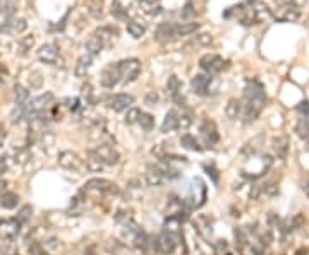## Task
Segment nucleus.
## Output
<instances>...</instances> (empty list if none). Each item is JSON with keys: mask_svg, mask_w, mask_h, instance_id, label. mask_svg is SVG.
I'll use <instances>...</instances> for the list:
<instances>
[{"mask_svg": "<svg viewBox=\"0 0 309 255\" xmlns=\"http://www.w3.org/2000/svg\"><path fill=\"white\" fill-rule=\"evenodd\" d=\"M295 132H297V136L301 137V139H309V117L299 115Z\"/></svg>", "mask_w": 309, "mask_h": 255, "instance_id": "obj_32", "label": "nucleus"}, {"mask_svg": "<svg viewBox=\"0 0 309 255\" xmlns=\"http://www.w3.org/2000/svg\"><path fill=\"white\" fill-rule=\"evenodd\" d=\"M253 2H256V0H251V4H253Z\"/></svg>", "mask_w": 309, "mask_h": 255, "instance_id": "obj_59", "label": "nucleus"}, {"mask_svg": "<svg viewBox=\"0 0 309 255\" xmlns=\"http://www.w3.org/2000/svg\"><path fill=\"white\" fill-rule=\"evenodd\" d=\"M137 123H139L141 129H143L144 132H151V130L154 129V118H153V115H150V113H141L139 122Z\"/></svg>", "mask_w": 309, "mask_h": 255, "instance_id": "obj_37", "label": "nucleus"}, {"mask_svg": "<svg viewBox=\"0 0 309 255\" xmlns=\"http://www.w3.org/2000/svg\"><path fill=\"white\" fill-rule=\"evenodd\" d=\"M4 139H5V129L0 125V147H2V142H4Z\"/></svg>", "mask_w": 309, "mask_h": 255, "instance_id": "obj_56", "label": "nucleus"}, {"mask_svg": "<svg viewBox=\"0 0 309 255\" xmlns=\"http://www.w3.org/2000/svg\"><path fill=\"white\" fill-rule=\"evenodd\" d=\"M215 252H217L218 255H221L223 252L228 254V243L225 240H218L217 243H215Z\"/></svg>", "mask_w": 309, "mask_h": 255, "instance_id": "obj_52", "label": "nucleus"}, {"mask_svg": "<svg viewBox=\"0 0 309 255\" xmlns=\"http://www.w3.org/2000/svg\"><path fill=\"white\" fill-rule=\"evenodd\" d=\"M204 170L208 172V175H211L213 182H215V183H218V173H217V170H215L213 166H208V164H204Z\"/></svg>", "mask_w": 309, "mask_h": 255, "instance_id": "obj_55", "label": "nucleus"}, {"mask_svg": "<svg viewBox=\"0 0 309 255\" xmlns=\"http://www.w3.org/2000/svg\"><path fill=\"white\" fill-rule=\"evenodd\" d=\"M141 110L139 108H132L131 106L129 110H127V113H126V117H124V122L127 123V125H134V123H137L139 122V117H141Z\"/></svg>", "mask_w": 309, "mask_h": 255, "instance_id": "obj_39", "label": "nucleus"}, {"mask_svg": "<svg viewBox=\"0 0 309 255\" xmlns=\"http://www.w3.org/2000/svg\"><path fill=\"white\" fill-rule=\"evenodd\" d=\"M26 28H28V24H26L24 19H18V21H7L0 29L4 33H9V35H19V33H22Z\"/></svg>", "mask_w": 309, "mask_h": 255, "instance_id": "obj_24", "label": "nucleus"}, {"mask_svg": "<svg viewBox=\"0 0 309 255\" xmlns=\"http://www.w3.org/2000/svg\"><path fill=\"white\" fill-rule=\"evenodd\" d=\"M103 46H105V43H103L102 39H100L98 36L95 35V33H93V35L89 36L88 39H86V52H88L89 57L98 55V53L103 50Z\"/></svg>", "mask_w": 309, "mask_h": 255, "instance_id": "obj_22", "label": "nucleus"}, {"mask_svg": "<svg viewBox=\"0 0 309 255\" xmlns=\"http://www.w3.org/2000/svg\"><path fill=\"white\" fill-rule=\"evenodd\" d=\"M141 5V11L148 16H156L162 12V4L160 0H137Z\"/></svg>", "mask_w": 309, "mask_h": 255, "instance_id": "obj_21", "label": "nucleus"}, {"mask_svg": "<svg viewBox=\"0 0 309 255\" xmlns=\"http://www.w3.org/2000/svg\"><path fill=\"white\" fill-rule=\"evenodd\" d=\"M151 154H153V156H156L158 159H163V157L167 156V147H165V144H158V146H154L153 149H151Z\"/></svg>", "mask_w": 309, "mask_h": 255, "instance_id": "obj_47", "label": "nucleus"}, {"mask_svg": "<svg viewBox=\"0 0 309 255\" xmlns=\"http://www.w3.org/2000/svg\"><path fill=\"white\" fill-rule=\"evenodd\" d=\"M95 35L98 36V38L102 39L107 46V45H112V43L115 41L117 36H119V33H117V29H113V28H98L95 31Z\"/></svg>", "mask_w": 309, "mask_h": 255, "instance_id": "obj_25", "label": "nucleus"}, {"mask_svg": "<svg viewBox=\"0 0 309 255\" xmlns=\"http://www.w3.org/2000/svg\"><path fill=\"white\" fill-rule=\"evenodd\" d=\"M165 177L160 173V170L156 166H150L144 172V182L148 183L150 187H162L165 183Z\"/></svg>", "mask_w": 309, "mask_h": 255, "instance_id": "obj_17", "label": "nucleus"}, {"mask_svg": "<svg viewBox=\"0 0 309 255\" xmlns=\"http://www.w3.org/2000/svg\"><path fill=\"white\" fill-rule=\"evenodd\" d=\"M180 146H182L184 149L194 151V153H199V151H203V147L199 146V142L196 140V137L189 136V134H184V136L180 137Z\"/></svg>", "mask_w": 309, "mask_h": 255, "instance_id": "obj_30", "label": "nucleus"}, {"mask_svg": "<svg viewBox=\"0 0 309 255\" xmlns=\"http://www.w3.org/2000/svg\"><path fill=\"white\" fill-rule=\"evenodd\" d=\"M33 45H35V36L29 35V36H22L21 39H19V48H21L22 53H26L28 50L33 48Z\"/></svg>", "mask_w": 309, "mask_h": 255, "instance_id": "obj_41", "label": "nucleus"}, {"mask_svg": "<svg viewBox=\"0 0 309 255\" xmlns=\"http://www.w3.org/2000/svg\"><path fill=\"white\" fill-rule=\"evenodd\" d=\"M213 41V38H211V35L210 33H201V35H198L196 36V43L198 45H210V43Z\"/></svg>", "mask_w": 309, "mask_h": 255, "instance_id": "obj_50", "label": "nucleus"}, {"mask_svg": "<svg viewBox=\"0 0 309 255\" xmlns=\"http://www.w3.org/2000/svg\"><path fill=\"white\" fill-rule=\"evenodd\" d=\"M112 16H115L117 19H127V9H124L120 5L119 0H113L112 4Z\"/></svg>", "mask_w": 309, "mask_h": 255, "instance_id": "obj_40", "label": "nucleus"}, {"mask_svg": "<svg viewBox=\"0 0 309 255\" xmlns=\"http://www.w3.org/2000/svg\"><path fill=\"white\" fill-rule=\"evenodd\" d=\"M107 164L102 161V157L96 154L95 149H88L86 151V157H85V168L91 173H102L105 170Z\"/></svg>", "mask_w": 309, "mask_h": 255, "instance_id": "obj_12", "label": "nucleus"}, {"mask_svg": "<svg viewBox=\"0 0 309 255\" xmlns=\"http://www.w3.org/2000/svg\"><path fill=\"white\" fill-rule=\"evenodd\" d=\"M271 147H273L275 156H277L278 159H282V161L287 159L288 149H290V139H288L287 136L273 137V140H271Z\"/></svg>", "mask_w": 309, "mask_h": 255, "instance_id": "obj_14", "label": "nucleus"}, {"mask_svg": "<svg viewBox=\"0 0 309 255\" xmlns=\"http://www.w3.org/2000/svg\"><path fill=\"white\" fill-rule=\"evenodd\" d=\"M19 233H21V223L16 217L0 219V241L12 243L14 240H18Z\"/></svg>", "mask_w": 309, "mask_h": 255, "instance_id": "obj_4", "label": "nucleus"}, {"mask_svg": "<svg viewBox=\"0 0 309 255\" xmlns=\"http://www.w3.org/2000/svg\"><path fill=\"white\" fill-rule=\"evenodd\" d=\"M158 95L154 91H150V93H146L144 95V105H148V106H154V105H158Z\"/></svg>", "mask_w": 309, "mask_h": 255, "instance_id": "obj_46", "label": "nucleus"}, {"mask_svg": "<svg viewBox=\"0 0 309 255\" xmlns=\"http://www.w3.org/2000/svg\"><path fill=\"white\" fill-rule=\"evenodd\" d=\"M194 14H196V11L193 9V4H191V2H187L186 7H184L182 12H180V18H182V19H191V18H194Z\"/></svg>", "mask_w": 309, "mask_h": 255, "instance_id": "obj_49", "label": "nucleus"}, {"mask_svg": "<svg viewBox=\"0 0 309 255\" xmlns=\"http://www.w3.org/2000/svg\"><path fill=\"white\" fill-rule=\"evenodd\" d=\"M284 16H282V19L284 21H295V19H299V11L295 7H285L284 9Z\"/></svg>", "mask_w": 309, "mask_h": 255, "instance_id": "obj_44", "label": "nucleus"}, {"mask_svg": "<svg viewBox=\"0 0 309 255\" xmlns=\"http://www.w3.org/2000/svg\"><path fill=\"white\" fill-rule=\"evenodd\" d=\"M234 238H236V245L239 250H244V248L247 247V243H249V236H247V233L244 231V228L241 226L234 228Z\"/></svg>", "mask_w": 309, "mask_h": 255, "instance_id": "obj_33", "label": "nucleus"}, {"mask_svg": "<svg viewBox=\"0 0 309 255\" xmlns=\"http://www.w3.org/2000/svg\"><path fill=\"white\" fill-rule=\"evenodd\" d=\"M265 105H266V93L260 80H247L244 88V123H253L261 115Z\"/></svg>", "mask_w": 309, "mask_h": 255, "instance_id": "obj_1", "label": "nucleus"}, {"mask_svg": "<svg viewBox=\"0 0 309 255\" xmlns=\"http://www.w3.org/2000/svg\"><path fill=\"white\" fill-rule=\"evenodd\" d=\"M263 194H265V196H268V197L277 196V194H278V182H277V180L265 183V185H263Z\"/></svg>", "mask_w": 309, "mask_h": 255, "instance_id": "obj_42", "label": "nucleus"}, {"mask_svg": "<svg viewBox=\"0 0 309 255\" xmlns=\"http://www.w3.org/2000/svg\"><path fill=\"white\" fill-rule=\"evenodd\" d=\"M132 103H134V96L127 95V93H119V95H113L109 98V106L117 113L129 110Z\"/></svg>", "mask_w": 309, "mask_h": 255, "instance_id": "obj_10", "label": "nucleus"}, {"mask_svg": "<svg viewBox=\"0 0 309 255\" xmlns=\"http://www.w3.org/2000/svg\"><path fill=\"white\" fill-rule=\"evenodd\" d=\"M31 217H33V207L28 204V206L21 207V211H19V214H18V217H16V219H18L19 223H21V226H22V224L29 223V221H31Z\"/></svg>", "mask_w": 309, "mask_h": 255, "instance_id": "obj_38", "label": "nucleus"}, {"mask_svg": "<svg viewBox=\"0 0 309 255\" xmlns=\"http://www.w3.org/2000/svg\"><path fill=\"white\" fill-rule=\"evenodd\" d=\"M83 96L86 98V101L91 103V98H93V88L89 86V84H85V86H83Z\"/></svg>", "mask_w": 309, "mask_h": 255, "instance_id": "obj_53", "label": "nucleus"}, {"mask_svg": "<svg viewBox=\"0 0 309 255\" xmlns=\"http://www.w3.org/2000/svg\"><path fill=\"white\" fill-rule=\"evenodd\" d=\"M14 98H16V106L24 108L29 101V91L24 88V86H21V84H16L14 86Z\"/></svg>", "mask_w": 309, "mask_h": 255, "instance_id": "obj_26", "label": "nucleus"}, {"mask_svg": "<svg viewBox=\"0 0 309 255\" xmlns=\"http://www.w3.org/2000/svg\"><path fill=\"white\" fill-rule=\"evenodd\" d=\"M290 221H292V228H294V231L301 230V228L306 226V217L302 213H299V214H295L294 217H290Z\"/></svg>", "mask_w": 309, "mask_h": 255, "instance_id": "obj_43", "label": "nucleus"}, {"mask_svg": "<svg viewBox=\"0 0 309 255\" xmlns=\"http://www.w3.org/2000/svg\"><path fill=\"white\" fill-rule=\"evenodd\" d=\"M199 28L198 22H182V24H174V31H176V38H180V36H187L191 33H194Z\"/></svg>", "mask_w": 309, "mask_h": 255, "instance_id": "obj_29", "label": "nucleus"}, {"mask_svg": "<svg viewBox=\"0 0 309 255\" xmlns=\"http://www.w3.org/2000/svg\"><path fill=\"white\" fill-rule=\"evenodd\" d=\"M154 39L160 43H167L176 39V31H174V24H169V22H163V24L158 26L156 33H154Z\"/></svg>", "mask_w": 309, "mask_h": 255, "instance_id": "obj_18", "label": "nucleus"}, {"mask_svg": "<svg viewBox=\"0 0 309 255\" xmlns=\"http://www.w3.org/2000/svg\"><path fill=\"white\" fill-rule=\"evenodd\" d=\"M127 33H129L132 38H141V36L146 33V28H144V24H141L139 21L131 19V21H127Z\"/></svg>", "mask_w": 309, "mask_h": 255, "instance_id": "obj_34", "label": "nucleus"}, {"mask_svg": "<svg viewBox=\"0 0 309 255\" xmlns=\"http://www.w3.org/2000/svg\"><path fill=\"white\" fill-rule=\"evenodd\" d=\"M53 140H55V137H53V134L50 132V130H46V132H43V136H42L43 147H46V149H48V147L53 144Z\"/></svg>", "mask_w": 309, "mask_h": 255, "instance_id": "obj_51", "label": "nucleus"}, {"mask_svg": "<svg viewBox=\"0 0 309 255\" xmlns=\"http://www.w3.org/2000/svg\"><path fill=\"white\" fill-rule=\"evenodd\" d=\"M18 204H19V196L16 192H11V190L0 199V207H4V209H16Z\"/></svg>", "mask_w": 309, "mask_h": 255, "instance_id": "obj_31", "label": "nucleus"}, {"mask_svg": "<svg viewBox=\"0 0 309 255\" xmlns=\"http://www.w3.org/2000/svg\"><path fill=\"white\" fill-rule=\"evenodd\" d=\"M14 166H16V159L12 156V153H5L4 156H0V175L11 172Z\"/></svg>", "mask_w": 309, "mask_h": 255, "instance_id": "obj_35", "label": "nucleus"}, {"mask_svg": "<svg viewBox=\"0 0 309 255\" xmlns=\"http://www.w3.org/2000/svg\"><path fill=\"white\" fill-rule=\"evenodd\" d=\"M42 82H43L42 74H40V72H35V70H33V72L29 74V84H31V88H35V89L42 88Z\"/></svg>", "mask_w": 309, "mask_h": 255, "instance_id": "obj_45", "label": "nucleus"}, {"mask_svg": "<svg viewBox=\"0 0 309 255\" xmlns=\"http://www.w3.org/2000/svg\"><path fill=\"white\" fill-rule=\"evenodd\" d=\"M199 67L208 74V76H215V74H220L221 70L227 67V62L221 59L220 55H203L199 59Z\"/></svg>", "mask_w": 309, "mask_h": 255, "instance_id": "obj_6", "label": "nucleus"}, {"mask_svg": "<svg viewBox=\"0 0 309 255\" xmlns=\"http://www.w3.org/2000/svg\"><path fill=\"white\" fill-rule=\"evenodd\" d=\"M177 120H179V113H177L176 110H170V112L165 115V118H163L162 132L163 134H169V132H174V130H177Z\"/></svg>", "mask_w": 309, "mask_h": 255, "instance_id": "obj_23", "label": "nucleus"}, {"mask_svg": "<svg viewBox=\"0 0 309 255\" xmlns=\"http://www.w3.org/2000/svg\"><path fill=\"white\" fill-rule=\"evenodd\" d=\"M57 161L64 170H69V172H83L85 170V159L74 151H62Z\"/></svg>", "mask_w": 309, "mask_h": 255, "instance_id": "obj_5", "label": "nucleus"}, {"mask_svg": "<svg viewBox=\"0 0 309 255\" xmlns=\"http://www.w3.org/2000/svg\"><path fill=\"white\" fill-rule=\"evenodd\" d=\"M91 59L93 57H89V55H83L77 59L76 65H74V74H76V77L83 79V77L88 76L89 67H91Z\"/></svg>", "mask_w": 309, "mask_h": 255, "instance_id": "obj_20", "label": "nucleus"}, {"mask_svg": "<svg viewBox=\"0 0 309 255\" xmlns=\"http://www.w3.org/2000/svg\"><path fill=\"white\" fill-rule=\"evenodd\" d=\"M243 113V101L237 98H230L225 106V115L228 120H237Z\"/></svg>", "mask_w": 309, "mask_h": 255, "instance_id": "obj_19", "label": "nucleus"}, {"mask_svg": "<svg viewBox=\"0 0 309 255\" xmlns=\"http://www.w3.org/2000/svg\"><path fill=\"white\" fill-rule=\"evenodd\" d=\"M265 140V136L261 134V136H256L254 139H251L249 142H246V146L243 147V154H247V156H253V154H258V151H260L261 144H263Z\"/></svg>", "mask_w": 309, "mask_h": 255, "instance_id": "obj_28", "label": "nucleus"}, {"mask_svg": "<svg viewBox=\"0 0 309 255\" xmlns=\"http://www.w3.org/2000/svg\"><path fill=\"white\" fill-rule=\"evenodd\" d=\"M268 226H270V228H278V230H280L282 221H280V217H278V214H275V213L268 214Z\"/></svg>", "mask_w": 309, "mask_h": 255, "instance_id": "obj_48", "label": "nucleus"}, {"mask_svg": "<svg viewBox=\"0 0 309 255\" xmlns=\"http://www.w3.org/2000/svg\"><path fill=\"white\" fill-rule=\"evenodd\" d=\"M304 194H306V196H308V199H309V182L304 185Z\"/></svg>", "mask_w": 309, "mask_h": 255, "instance_id": "obj_58", "label": "nucleus"}, {"mask_svg": "<svg viewBox=\"0 0 309 255\" xmlns=\"http://www.w3.org/2000/svg\"><path fill=\"white\" fill-rule=\"evenodd\" d=\"M109 250L112 252L113 255H141L143 254L141 250H137V248L131 247L126 241H120V240H110Z\"/></svg>", "mask_w": 309, "mask_h": 255, "instance_id": "obj_16", "label": "nucleus"}, {"mask_svg": "<svg viewBox=\"0 0 309 255\" xmlns=\"http://www.w3.org/2000/svg\"><path fill=\"white\" fill-rule=\"evenodd\" d=\"M38 59L42 60V62L48 63V65H59V50H57L55 45H52V43H46V45H43L42 48L38 50Z\"/></svg>", "mask_w": 309, "mask_h": 255, "instance_id": "obj_13", "label": "nucleus"}, {"mask_svg": "<svg viewBox=\"0 0 309 255\" xmlns=\"http://www.w3.org/2000/svg\"><path fill=\"white\" fill-rule=\"evenodd\" d=\"M199 132H201V137H203L204 144H206L208 147H213L215 144H218V140H220V134H218L217 123L210 118L203 120V123H201V127H199Z\"/></svg>", "mask_w": 309, "mask_h": 255, "instance_id": "obj_8", "label": "nucleus"}, {"mask_svg": "<svg viewBox=\"0 0 309 255\" xmlns=\"http://www.w3.org/2000/svg\"><path fill=\"white\" fill-rule=\"evenodd\" d=\"M295 255H308V248H299V250L295 252Z\"/></svg>", "mask_w": 309, "mask_h": 255, "instance_id": "obj_57", "label": "nucleus"}, {"mask_svg": "<svg viewBox=\"0 0 309 255\" xmlns=\"http://www.w3.org/2000/svg\"><path fill=\"white\" fill-rule=\"evenodd\" d=\"M83 194L88 196H119L120 189L117 183L110 182L107 178H89L83 185Z\"/></svg>", "mask_w": 309, "mask_h": 255, "instance_id": "obj_2", "label": "nucleus"}, {"mask_svg": "<svg viewBox=\"0 0 309 255\" xmlns=\"http://www.w3.org/2000/svg\"><path fill=\"white\" fill-rule=\"evenodd\" d=\"M180 88H182V82H180V79L177 76H169V79H167V93H169L170 98H176V96L180 95Z\"/></svg>", "mask_w": 309, "mask_h": 255, "instance_id": "obj_27", "label": "nucleus"}, {"mask_svg": "<svg viewBox=\"0 0 309 255\" xmlns=\"http://www.w3.org/2000/svg\"><path fill=\"white\" fill-rule=\"evenodd\" d=\"M100 82H102V86H103V88H107V89L115 88L117 84L120 82V72H119V67H117V63H110V65H107L105 69L102 70Z\"/></svg>", "mask_w": 309, "mask_h": 255, "instance_id": "obj_9", "label": "nucleus"}, {"mask_svg": "<svg viewBox=\"0 0 309 255\" xmlns=\"http://www.w3.org/2000/svg\"><path fill=\"white\" fill-rule=\"evenodd\" d=\"M9 192V182L5 178H0V199Z\"/></svg>", "mask_w": 309, "mask_h": 255, "instance_id": "obj_54", "label": "nucleus"}, {"mask_svg": "<svg viewBox=\"0 0 309 255\" xmlns=\"http://www.w3.org/2000/svg\"><path fill=\"white\" fill-rule=\"evenodd\" d=\"M193 125V113L182 112L179 113V120H177V130H187Z\"/></svg>", "mask_w": 309, "mask_h": 255, "instance_id": "obj_36", "label": "nucleus"}, {"mask_svg": "<svg viewBox=\"0 0 309 255\" xmlns=\"http://www.w3.org/2000/svg\"><path fill=\"white\" fill-rule=\"evenodd\" d=\"M177 248V236L169 231H163L162 235H158V252L163 255L174 254Z\"/></svg>", "mask_w": 309, "mask_h": 255, "instance_id": "obj_11", "label": "nucleus"}, {"mask_svg": "<svg viewBox=\"0 0 309 255\" xmlns=\"http://www.w3.org/2000/svg\"><path fill=\"white\" fill-rule=\"evenodd\" d=\"M93 149L96 151V154L102 157V161L107 166H115L120 161V153L117 151L115 144H98Z\"/></svg>", "mask_w": 309, "mask_h": 255, "instance_id": "obj_7", "label": "nucleus"}, {"mask_svg": "<svg viewBox=\"0 0 309 255\" xmlns=\"http://www.w3.org/2000/svg\"><path fill=\"white\" fill-rule=\"evenodd\" d=\"M120 72V80L124 84H131L139 77L141 74V62L137 59H126L117 63Z\"/></svg>", "mask_w": 309, "mask_h": 255, "instance_id": "obj_3", "label": "nucleus"}, {"mask_svg": "<svg viewBox=\"0 0 309 255\" xmlns=\"http://www.w3.org/2000/svg\"><path fill=\"white\" fill-rule=\"evenodd\" d=\"M210 84H211V77L208 74H198L191 80V88H193V91L198 96H206L208 89H210Z\"/></svg>", "mask_w": 309, "mask_h": 255, "instance_id": "obj_15", "label": "nucleus"}]
</instances>
